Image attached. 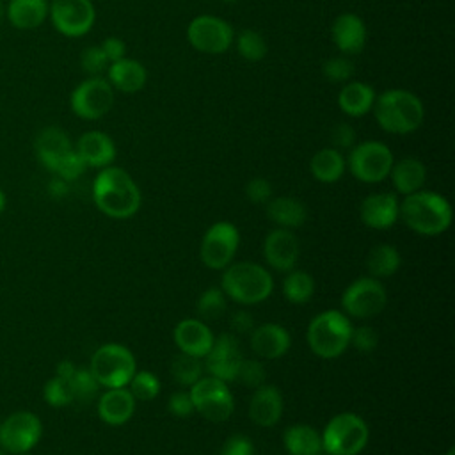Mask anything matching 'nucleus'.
<instances>
[{"label":"nucleus","mask_w":455,"mask_h":455,"mask_svg":"<svg viewBox=\"0 0 455 455\" xmlns=\"http://www.w3.org/2000/svg\"><path fill=\"white\" fill-rule=\"evenodd\" d=\"M375 96L377 94L371 85L359 80H352L339 89L338 107L341 108L343 114L350 117H363L371 110L375 103Z\"/></svg>","instance_id":"c85d7f7f"},{"label":"nucleus","mask_w":455,"mask_h":455,"mask_svg":"<svg viewBox=\"0 0 455 455\" xmlns=\"http://www.w3.org/2000/svg\"><path fill=\"white\" fill-rule=\"evenodd\" d=\"M48 18L59 34L82 37L92 28L96 9L91 0H52Z\"/></svg>","instance_id":"2eb2a0df"},{"label":"nucleus","mask_w":455,"mask_h":455,"mask_svg":"<svg viewBox=\"0 0 455 455\" xmlns=\"http://www.w3.org/2000/svg\"><path fill=\"white\" fill-rule=\"evenodd\" d=\"M389 178L393 181L395 190L398 194L407 196L423 188L427 181V167L421 160L414 156H405V158H400L398 162H393Z\"/></svg>","instance_id":"cd10ccee"},{"label":"nucleus","mask_w":455,"mask_h":455,"mask_svg":"<svg viewBox=\"0 0 455 455\" xmlns=\"http://www.w3.org/2000/svg\"><path fill=\"white\" fill-rule=\"evenodd\" d=\"M233 44L236 46V52L240 53V57L249 62H259L268 53L267 39L263 37L261 32L254 28H243L238 36H235Z\"/></svg>","instance_id":"f704fd0d"},{"label":"nucleus","mask_w":455,"mask_h":455,"mask_svg":"<svg viewBox=\"0 0 455 455\" xmlns=\"http://www.w3.org/2000/svg\"><path fill=\"white\" fill-rule=\"evenodd\" d=\"M400 217L418 235L435 236L450 228L451 206L444 196L421 188L405 196L400 203Z\"/></svg>","instance_id":"7ed1b4c3"},{"label":"nucleus","mask_w":455,"mask_h":455,"mask_svg":"<svg viewBox=\"0 0 455 455\" xmlns=\"http://www.w3.org/2000/svg\"><path fill=\"white\" fill-rule=\"evenodd\" d=\"M336 149H350L355 144V130L348 123H338L331 133Z\"/></svg>","instance_id":"09e8293b"},{"label":"nucleus","mask_w":455,"mask_h":455,"mask_svg":"<svg viewBox=\"0 0 455 455\" xmlns=\"http://www.w3.org/2000/svg\"><path fill=\"white\" fill-rule=\"evenodd\" d=\"M203 371L204 364L201 363V359L188 354H180L171 363V375L180 386L196 384L203 377Z\"/></svg>","instance_id":"c9c22d12"},{"label":"nucleus","mask_w":455,"mask_h":455,"mask_svg":"<svg viewBox=\"0 0 455 455\" xmlns=\"http://www.w3.org/2000/svg\"><path fill=\"white\" fill-rule=\"evenodd\" d=\"M4 16H5V5H4V2L0 0V21L4 20Z\"/></svg>","instance_id":"6e6d98bb"},{"label":"nucleus","mask_w":455,"mask_h":455,"mask_svg":"<svg viewBox=\"0 0 455 455\" xmlns=\"http://www.w3.org/2000/svg\"><path fill=\"white\" fill-rule=\"evenodd\" d=\"M41 435L43 423L30 411H16L0 423V446L12 455L32 451Z\"/></svg>","instance_id":"ddd939ff"},{"label":"nucleus","mask_w":455,"mask_h":455,"mask_svg":"<svg viewBox=\"0 0 455 455\" xmlns=\"http://www.w3.org/2000/svg\"><path fill=\"white\" fill-rule=\"evenodd\" d=\"M350 343L359 350V352H373L379 345V334L371 325H359L352 329Z\"/></svg>","instance_id":"a18cd8bd"},{"label":"nucleus","mask_w":455,"mask_h":455,"mask_svg":"<svg viewBox=\"0 0 455 455\" xmlns=\"http://www.w3.org/2000/svg\"><path fill=\"white\" fill-rule=\"evenodd\" d=\"M243 361L238 339L233 334H220L213 339L212 348L204 355V368L212 377H217L224 382L236 379L238 368Z\"/></svg>","instance_id":"dca6fc26"},{"label":"nucleus","mask_w":455,"mask_h":455,"mask_svg":"<svg viewBox=\"0 0 455 455\" xmlns=\"http://www.w3.org/2000/svg\"><path fill=\"white\" fill-rule=\"evenodd\" d=\"M347 162L339 149L322 148L318 149L309 162V171L315 180L320 183H336L345 174Z\"/></svg>","instance_id":"2f4dec72"},{"label":"nucleus","mask_w":455,"mask_h":455,"mask_svg":"<svg viewBox=\"0 0 455 455\" xmlns=\"http://www.w3.org/2000/svg\"><path fill=\"white\" fill-rule=\"evenodd\" d=\"M315 293V281L304 270H288L283 281V295L291 304H306Z\"/></svg>","instance_id":"72a5a7b5"},{"label":"nucleus","mask_w":455,"mask_h":455,"mask_svg":"<svg viewBox=\"0 0 455 455\" xmlns=\"http://www.w3.org/2000/svg\"><path fill=\"white\" fill-rule=\"evenodd\" d=\"M245 196L254 204H267L272 199V185L267 178H252L245 185Z\"/></svg>","instance_id":"49530a36"},{"label":"nucleus","mask_w":455,"mask_h":455,"mask_svg":"<svg viewBox=\"0 0 455 455\" xmlns=\"http://www.w3.org/2000/svg\"><path fill=\"white\" fill-rule=\"evenodd\" d=\"M100 46H101L103 53L107 55L108 62H116V60H121L123 57H126V44L121 37L110 36V37L103 39V43Z\"/></svg>","instance_id":"3c124183"},{"label":"nucleus","mask_w":455,"mask_h":455,"mask_svg":"<svg viewBox=\"0 0 455 455\" xmlns=\"http://www.w3.org/2000/svg\"><path fill=\"white\" fill-rule=\"evenodd\" d=\"M299 254L300 243L291 229L275 228L265 236L263 256L272 268L279 272L291 270L299 259Z\"/></svg>","instance_id":"f3484780"},{"label":"nucleus","mask_w":455,"mask_h":455,"mask_svg":"<svg viewBox=\"0 0 455 455\" xmlns=\"http://www.w3.org/2000/svg\"><path fill=\"white\" fill-rule=\"evenodd\" d=\"M238 243L240 235L231 222H215L203 235L199 247L201 261L212 270H224L233 261Z\"/></svg>","instance_id":"4468645a"},{"label":"nucleus","mask_w":455,"mask_h":455,"mask_svg":"<svg viewBox=\"0 0 455 455\" xmlns=\"http://www.w3.org/2000/svg\"><path fill=\"white\" fill-rule=\"evenodd\" d=\"M43 396H44V402L52 407H66L71 402H75L69 380L59 375H53L52 379L46 380L43 387Z\"/></svg>","instance_id":"58836bf2"},{"label":"nucleus","mask_w":455,"mask_h":455,"mask_svg":"<svg viewBox=\"0 0 455 455\" xmlns=\"http://www.w3.org/2000/svg\"><path fill=\"white\" fill-rule=\"evenodd\" d=\"M400 263L402 256L391 243H379L366 256V268L375 279L391 277L400 268Z\"/></svg>","instance_id":"473e14b6"},{"label":"nucleus","mask_w":455,"mask_h":455,"mask_svg":"<svg viewBox=\"0 0 455 455\" xmlns=\"http://www.w3.org/2000/svg\"><path fill=\"white\" fill-rule=\"evenodd\" d=\"M283 416V395L275 386L261 384L249 402V418L258 427H274Z\"/></svg>","instance_id":"5701e85b"},{"label":"nucleus","mask_w":455,"mask_h":455,"mask_svg":"<svg viewBox=\"0 0 455 455\" xmlns=\"http://www.w3.org/2000/svg\"><path fill=\"white\" fill-rule=\"evenodd\" d=\"M345 162L355 180L363 183H380L389 176L395 158L384 142L364 140L350 148Z\"/></svg>","instance_id":"6e6552de"},{"label":"nucleus","mask_w":455,"mask_h":455,"mask_svg":"<svg viewBox=\"0 0 455 455\" xmlns=\"http://www.w3.org/2000/svg\"><path fill=\"white\" fill-rule=\"evenodd\" d=\"M220 455H252V443L245 435H231L224 441Z\"/></svg>","instance_id":"8fccbe9b"},{"label":"nucleus","mask_w":455,"mask_h":455,"mask_svg":"<svg viewBox=\"0 0 455 455\" xmlns=\"http://www.w3.org/2000/svg\"><path fill=\"white\" fill-rule=\"evenodd\" d=\"M48 0H9L5 16L9 23L18 30H34L48 18Z\"/></svg>","instance_id":"bb28decb"},{"label":"nucleus","mask_w":455,"mask_h":455,"mask_svg":"<svg viewBox=\"0 0 455 455\" xmlns=\"http://www.w3.org/2000/svg\"><path fill=\"white\" fill-rule=\"evenodd\" d=\"M265 377H267L265 366L258 359H243L240 368H238V373H236L235 380H240L247 387L256 389L261 384H265Z\"/></svg>","instance_id":"37998d69"},{"label":"nucleus","mask_w":455,"mask_h":455,"mask_svg":"<svg viewBox=\"0 0 455 455\" xmlns=\"http://www.w3.org/2000/svg\"><path fill=\"white\" fill-rule=\"evenodd\" d=\"M92 199L96 208L112 219H128L140 208V190L133 178L121 167L100 169L92 181Z\"/></svg>","instance_id":"f257e3e1"},{"label":"nucleus","mask_w":455,"mask_h":455,"mask_svg":"<svg viewBox=\"0 0 455 455\" xmlns=\"http://www.w3.org/2000/svg\"><path fill=\"white\" fill-rule=\"evenodd\" d=\"M284 448L290 455H322V434L311 425L297 423L284 430Z\"/></svg>","instance_id":"7c9ffc66"},{"label":"nucleus","mask_w":455,"mask_h":455,"mask_svg":"<svg viewBox=\"0 0 455 455\" xmlns=\"http://www.w3.org/2000/svg\"><path fill=\"white\" fill-rule=\"evenodd\" d=\"M331 37L343 55H355L366 44V23L355 12H341L331 25Z\"/></svg>","instance_id":"6ab92c4d"},{"label":"nucleus","mask_w":455,"mask_h":455,"mask_svg":"<svg viewBox=\"0 0 455 455\" xmlns=\"http://www.w3.org/2000/svg\"><path fill=\"white\" fill-rule=\"evenodd\" d=\"M444 455H455V450H453V448H450V450H448Z\"/></svg>","instance_id":"4d7b16f0"},{"label":"nucleus","mask_w":455,"mask_h":455,"mask_svg":"<svg viewBox=\"0 0 455 455\" xmlns=\"http://www.w3.org/2000/svg\"><path fill=\"white\" fill-rule=\"evenodd\" d=\"M5 204H7V199H5V194H4V190L0 188V213L5 210Z\"/></svg>","instance_id":"5fc2aeb1"},{"label":"nucleus","mask_w":455,"mask_h":455,"mask_svg":"<svg viewBox=\"0 0 455 455\" xmlns=\"http://www.w3.org/2000/svg\"><path fill=\"white\" fill-rule=\"evenodd\" d=\"M76 370V366L71 363V361H60L57 364V370H55V375L59 377H64V379H69L73 375V371Z\"/></svg>","instance_id":"864d4df0"},{"label":"nucleus","mask_w":455,"mask_h":455,"mask_svg":"<svg viewBox=\"0 0 455 455\" xmlns=\"http://www.w3.org/2000/svg\"><path fill=\"white\" fill-rule=\"evenodd\" d=\"M89 370L103 387H124L137 371L135 357L121 343H105L91 355Z\"/></svg>","instance_id":"0eeeda50"},{"label":"nucleus","mask_w":455,"mask_h":455,"mask_svg":"<svg viewBox=\"0 0 455 455\" xmlns=\"http://www.w3.org/2000/svg\"><path fill=\"white\" fill-rule=\"evenodd\" d=\"M73 148L75 146L71 144V139L59 126L43 128L34 140V149L39 162L52 172Z\"/></svg>","instance_id":"b1692460"},{"label":"nucleus","mask_w":455,"mask_h":455,"mask_svg":"<svg viewBox=\"0 0 455 455\" xmlns=\"http://www.w3.org/2000/svg\"><path fill=\"white\" fill-rule=\"evenodd\" d=\"M0 455H7V451H4V450H0Z\"/></svg>","instance_id":"bf43d9fd"},{"label":"nucleus","mask_w":455,"mask_h":455,"mask_svg":"<svg viewBox=\"0 0 455 455\" xmlns=\"http://www.w3.org/2000/svg\"><path fill=\"white\" fill-rule=\"evenodd\" d=\"M107 80L114 87V91L132 94L144 89L148 82V71L142 62L130 57H123L121 60L108 64Z\"/></svg>","instance_id":"a878e982"},{"label":"nucleus","mask_w":455,"mask_h":455,"mask_svg":"<svg viewBox=\"0 0 455 455\" xmlns=\"http://www.w3.org/2000/svg\"><path fill=\"white\" fill-rule=\"evenodd\" d=\"M188 393L194 402V409L208 421L222 423L235 411V400L228 382L217 377H201L190 386Z\"/></svg>","instance_id":"1a4fd4ad"},{"label":"nucleus","mask_w":455,"mask_h":455,"mask_svg":"<svg viewBox=\"0 0 455 455\" xmlns=\"http://www.w3.org/2000/svg\"><path fill=\"white\" fill-rule=\"evenodd\" d=\"M20 455H32V453H30V451H27V453H20Z\"/></svg>","instance_id":"052dcab7"},{"label":"nucleus","mask_w":455,"mask_h":455,"mask_svg":"<svg viewBox=\"0 0 455 455\" xmlns=\"http://www.w3.org/2000/svg\"><path fill=\"white\" fill-rule=\"evenodd\" d=\"M196 307L203 322L219 320L226 313V293L219 286H210L199 295Z\"/></svg>","instance_id":"e433bc0d"},{"label":"nucleus","mask_w":455,"mask_h":455,"mask_svg":"<svg viewBox=\"0 0 455 455\" xmlns=\"http://www.w3.org/2000/svg\"><path fill=\"white\" fill-rule=\"evenodd\" d=\"M224 4H235V2H238V0H222Z\"/></svg>","instance_id":"13d9d810"},{"label":"nucleus","mask_w":455,"mask_h":455,"mask_svg":"<svg viewBox=\"0 0 455 455\" xmlns=\"http://www.w3.org/2000/svg\"><path fill=\"white\" fill-rule=\"evenodd\" d=\"M68 380L75 400H91L100 387L98 380L94 379L89 368H76Z\"/></svg>","instance_id":"ea45409f"},{"label":"nucleus","mask_w":455,"mask_h":455,"mask_svg":"<svg viewBox=\"0 0 455 455\" xmlns=\"http://www.w3.org/2000/svg\"><path fill=\"white\" fill-rule=\"evenodd\" d=\"M135 412V398L128 391V387H108L101 396L98 403V414L100 419L107 425L119 427L130 421V418Z\"/></svg>","instance_id":"393cba45"},{"label":"nucleus","mask_w":455,"mask_h":455,"mask_svg":"<svg viewBox=\"0 0 455 455\" xmlns=\"http://www.w3.org/2000/svg\"><path fill=\"white\" fill-rule=\"evenodd\" d=\"M251 348L261 359H277L290 350V332L279 323H261L251 331Z\"/></svg>","instance_id":"4be33fe9"},{"label":"nucleus","mask_w":455,"mask_h":455,"mask_svg":"<svg viewBox=\"0 0 455 455\" xmlns=\"http://www.w3.org/2000/svg\"><path fill=\"white\" fill-rule=\"evenodd\" d=\"M377 124L393 135L416 132L425 119V105L407 89H387L375 96L371 107Z\"/></svg>","instance_id":"f03ea898"},{"label":"nucleus","mask_w":455,"mask_h":455,"mask_svg":"<svg viewBox=\"0 0 455 455\" xmlns=\"http://www.w3.org/2000/svg\"><path fill=\"white\" fill-rule=\"evenodd\" d=\"M370 439L366 421L354 412H339L329 419L322 432V446L329 455H357Z\"/></svg>","instance_id":"423d86ee"},{"label":"nucleus","mask_w":455,"mask_h":455,"mask_svg":"<svg viewBox=\"0 0 455 455\" xmlns=\"http://www.w3.org/2000/svg\"><path fill=\"white\" fill-rule=\"evenodd\" d=\"M108 59L103 53L101 46H87L80 55V66L89 76H101L108 68Z\"/></svg>","instance_id":"79ce46f5"},{"label":"nucleus","mask_w":455,"mask_h":455,"mask_svg":"<svg viewBox=\"0 0 455 455\" xmlns=\"http://www.w3.org/2000/svg\"><path fill=\"white\" fill-rule=\"evenodd\" d=\"M75 151L85 162L87 167H108L116 158V144L110 135L100 130H89L76 140Z\"/></svg>","instance_id":"412c9836"},{"label":"nucleus","mask_w":455,"mask_h":455,"mask_svg":"<svg viewBox=\"0 0 455 455\" xmlns=\"http://www.w3.org/2000/svg\"><path fill=\"white\" fill-rule=\"evenodd\" d=\"M128 391L133 395L135 400L149 402V400L158 396V393H160V380L156 379L155 373H151L148 370L135 371L133 377L128 382Z\"/></svg>","instance_id":"4c0bfd02"},{"label":"nucleus","mask_w":455,"mask_h":455,"mask_svg":"<svg viewBox=\"0 0 455 455\" xmlns=\"http://www.w3.org/2000/svg\"><path fill=\"white\" fill-rule=\"evenodd\" d=\"M169 411L178 418H188L196 409L188 391H174L167 402Z\"/></svg>","instance_id":"de8ad7c7"},{"label":"nucleus","mask_w":455,"mask_h":455,"mask_svg":"<svg viewBox=\"0 0 455 455\" xmlns=\"http://www.w3.org/2000/svg\"><path fill=\"white\" fill-rule=\"evenodd\" d=\"M267 215L279 228L293 229V228H299L306 222L307 210H306L302 201H299L295 197H290V196H281V197L268 199Z\"/></svg>","instance_id":"c756f323"},{"label":"nucleus","mask_w":455,"mask_h":455,"mask_svg":"<svg viewBox=\"0 0 455 455\" xmlns=\"http://www.w3.org/2000/svg\"><path fill=\"white\" fill-rule=\"evenodd\" d=\"M187 39L190 46L201 53L219 55L231 48L235 39L233 27L212 14H199L190 20L187 27Z\"/></svg>","instance_id":"f8f14e48"},{"label":"nucleus","mask_w":455,"mask_h":455,"mask_svg":"<svg viewBox=\"0 0 455 455\" xmlns=\"http://www.w3.org/2000/svg\"><path fill=\"white\" fill-rule=\"evenodd\" d=\"M387 304V293L384 284L375 277H361L347 286L341 295V307L345 315L366 320L384 311Z\"/></svg>","instance_id":"9b49d317"},{"label":"nucleus","mask_w":455,"mask_h":455,"mask_svg":"<svg viewBox=\"0 0 455 455\" xmlns=\"http://www.w3.org/2000/svg\"><path fill=\"white\" fill-rule=\"evenodd\" d=\"M114 100V87L107 78L89 76L73 89L69 96V107L76 117L96 121L110 112Z\"/></svg>","instance_id":"9d476101"},{"label":"nucleus","mask_w":455,"mask_h":455,"mask_svg":"<svg viewBox=\"0 0 455 455\" xmlns=\"http://www.w3.org/2000/svg\"><path fill=\"white\" fill-rule=\"evenodd\" d=\"M359 217L371 229H387L400 217V203L393 192L370 194L361 201Z\"/></svg>","instance_id":"a211bd4d"},{"label":"nucleus","mask_w":455,"mask_h":455,"mask_svg":"<svg viewBox=\"0 0 455 455\" xmlns=\"http://www.w3.org/2000/svg\"><path fill=\"white\" fill-rule=\"evenodd\" d=\"M352 329V322L345 313L327 309L309 322L306 339L313 354L323 359H334L348 348Z\"/></svg>","instance_id":"39448f33"},{"label":"nucleus","mask_w":455,"mask_h":455,"mask_svg":"<svg viewBox=\"0 0 455 455\" xmlns=\"http://www.w3.org/2000/svg\"><path fill=\"white\" fill-rule=\"evenodd\" d=\"M322 75L332 84H347L354 75V62L347 55H336L322 64Z\"/></svg>","instance_id":"a19ab883"},{"label":"nucleus","mask_w":455,"mask_h":455,"mask_svg":"<svg viewBox=\"0 0 455 455\" xmlns=\"http://www.w3.org/2000/svg\"><path fill=\"white\" fill-rule=\"evenodd\" d=\"M231 327L236 334H251V331L254 329V322H252L251 313H247L243 309H238L236 313H233Z\"/></svg>","instance_id":"603ef678"},{"label":"nucleus","mask_w":455,"mask_h":455,"mask_svg":"<svg viewBox=\"0 0 455 455\" xmlns=\"http://www.w3.org/2000/svg\"><path fill=\"white\" fill-rule=\"evenodd\" d=\"M219 455H220V453H219Z\"/></svg>","instance_id":"680f3d73"},{"label":"nucleus","mask_w":455,"mask_h":455,"mask_svg":"<svg viewBox=\"0 0 455 455\" xmlns=\"http://www.w3.org/2000/svg\"><path fill=\"white\" fill-rule=\"evenodd\" d=\"M220 288L231 300L251 306L270 297L274 279L265 267L252 261H240L229 263L224 268Z\"/></svg>","instance_id":"20e7f679"},{"label":"nucleus","mask_w":455,"mask_h":455,"mask_svg":"<svg viewBox=\"0 0 455 455\" xmlns=\"http://www.w3.org/2000/svg\"><path fill=\"white\" fill-rule=\"evenodd\" d=\"M213 339L212 329L199 318H185L174 327V343L181 354L203 359L212 348Z\"/></svg>","instance_id":"aec40b11"},{"label":"nucleus","mask_w":455,"mask_h":455,"mask_svg":"<svg viewBox=\"0 0 455 455\" xmlns=\"http://www.w3.org/2000/svg\"><path fill=\"white\" fill-rule=\"evenodd\" d=\"M87 169L85 162L80 158V155L75 151V148L59 162V165L55 167L53 174L64 181H73L78 176L84 174V171Z\"/></svg>","instance_id":"c03bdc74"}]
</instances>
